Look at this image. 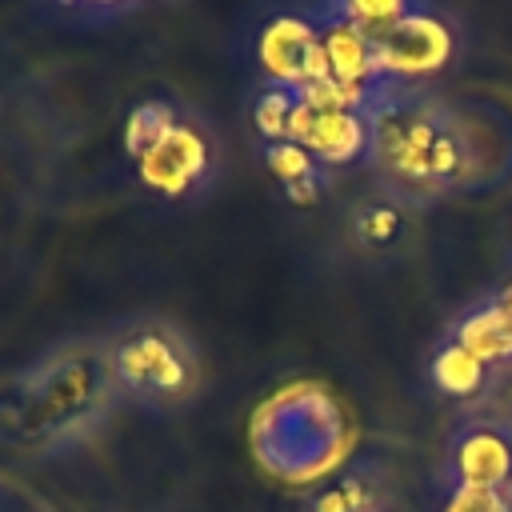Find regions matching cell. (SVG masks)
I'll return each instance as SVG.
<instances>
[{
    "label": "cell",
    "instance_id": "cell-21",
    "mask_svg": "<svg viewBox=\"0 0 512 512\" xmlns=\"http://www.w3.org/2000/svg\"><path fill=\"white\" fill-rule=\"evenodd\" d=\"M496 304H500V312H504V320H508V328H512V280L496 292Z\"/></svg>",
    "mask_w": 512,
    "mask_h": 512
},
{
    "label": "cell",
    "instance_id": "cell-11",
    "mask_svg": "<svg viewBox=\"0 0 512 512\" xmlns=\"http://www.w3.org/2000/svg\"><path fill=\"white\" fill-rule=\"evenodd\" d=\"M456 100L472 140L476 192L508 184L512 180V108L500 104L496 96H456Z\"/></svg>",
    "mask_w": 512,
    "mask_h": 512
},
{
    "label": "cell",
    "instance_id": "cell-2",
    "mask_svg": "<svg viewBox=\"0 0 512 512\" xmlns=\"http://www.w3.org/2000/svg\"><path fill=\"white\" fill-rule=\"evenodd\" d=\"M116 400L104 336L60 340L0 384V440L32 452L76 444L104 424Z\"/></svg>",
    "mask_w": 512,
    "mask_h": 512
},
{
    "label": "cell",
    "instance_id": "cell-19",
    "mask_svg": "<svg viewBox=\"0 0 512 512\" xmlns=\"http://www.w3.org/2000/svg\"><path fill=\"white\" fill-rule=\"evenodd\" d=\"M312 512H372V488L356 476H340L316 492Z\"/></svg>",
    "mask_w": 512,
    "mask_h": 512
},
{
    "label": "cell",
    "instance_id": "cell-8",
    "mask_svg": "<svg viewBox=\"0 0 512 512\" xmlns=\"http://www.w3.org/2000/svg\"><path fill=\"white\" fill-rule=\"evenodd\" d=\"M372 52H376V68L388 84H428L432 76H440L456 60L460 28L436 4L428 12L408 16L404 24L384 32L380 40H372Z\"/></svg>",
    "mask_w": 512,
    "mask_h": 512
},
{
    "label": "cell",
    "instance_id": "cell-4",
    "mask_svg": "<svg viewBox=\"0 0 512 512\" xmlns=\"http://www.w3.org/2000/svg\"><path fill=\"white\" fill-rule=\"evenodd\" d=\"M124 152L140 184L168 204L204 196L216 184L224 160L216 128L200 112L168 96H148L128 112Z\"/></svg>",
    "mask_w": 512,
    "mask_h": 512
},
{
    "label": "cell",
    "instance_id": "cell-20",
    "mask_svg": "<svg viewBox=\"0 0 512 512\" xmlns=\"http://www.w3.org/2000/svg\"><path fill=\"white\" fill-rule=\"evenodd\" d=\"M440 512H512L508 496L500 488H464L452 484V492L444 496Z\"/></svg>",
    "mask_w": 512,
    "mask_h": 512
},
{
    "label": "cell",
    "instance_id": "cell-12",
    "mask_svg": "<svg viewBox=\"0 0 512 512\" xmlns=\"http://www.w3.org/2000/svg\"><path fill=\"white\" fill-rule=\"evenodd\" d=\"M412 212L408 204H400L396 196L372 188L368 196H360L348 216H344V232L356 256L364 260H396L412 236Z\"/></svg>",
    "mask_w": 512,
    "mask_h": 512
},
{
    "label": "cell",
    "instance_id": "cell-22",
    "mask_svg": "<svg viewBox=\"0 0 512 512\" xmlns=\"http://www.w3.org/2000/svg\"><path fill=\"white\" fill-rule=\"evenodd\" d=\"M500 492H504V496H508V504H512V480H508V484H504Z\"/></svg>",
    "mask_w": 512,
    "mask_h": 512
},
{
    "label": "cell",
    "instance_id": "cell-18",
    "mask_svg": "<svg viewBox=\"0 0 512 512\" xmlns=\"http://www.w3.org/2000/svg\"><path fill=\"white\" fill-rule=\"evenodd\" d=\"M52 16L76 20V24H108L128 12H136L144 0H44Z\"/></svg>",
    "mask_w": 512,
    "mask_h": 512
},
{
    "label": "cell",
    "instance_id": "cell-3",
    "mask_svg": "<svg viewBox=\"0 0 512 512\" xmlns=\"http://www.w3.org/2000/svg\"><path fill=\"white\" fill-rule=\"evenodd\" d=\"M248 448L260 472L276 484L324 488L348 464L356 428L332 388L296 380L256 404L248 420Z\"/></svg>",
    "mask_w": 512,
    "mask_h": 512
},
{
    "label": "cell",
    "instance_id": "cell-7",
    "mask_svg": "<svg viewBox=\"0 0 512 512\" xmlns=\"http://www.w3.org/2000/svg\"><path fill=\"white\" fill-rule=\"evenodd\" d=\"M288 140L304 144L332 172L364 164L368 160V116H364V104L340 96L332 84L308 88V92L296 96Z\"/></svg>",
    "mask_w": 512,
    "mask_h": 512
},
{
    "label": "cell",
    "instance_id": "cell-16",
    "mask_svg": "<svg viewBox=\"0 0 512 512\" xmlns=\"http://www.w3.org/2000/svg\"><path fill=\"white\" fill-rule=\"evenodd\" d=\"M340 4H344V12L352 16V24L368 40H380L384 32H392L396 24H404L408 16L436 8V0H340Z\"/></svg>",
    "mask_w": 512,
    "mask_h": 512
},
{
    "label": "cell",
    "instance_id": "cell-15",
    "mask_svg": "<svg viewBox=\"0 0 512 512\" xmlns=\"http://www.w3.org/2000/svg\"><path fill=\"white\" fill-rule=\"evenodd\" d=\"M488 376H492V368H488L480 356H472L468 348H460L456 340L444 336V340L432 348L428 380H432L436 392H444V396H452V400H472V396L484 392Z\"/></svg>",
    "mask_w": 512,
    "mask_h": 512
},
{
    "label": "cell",
    "instance_id": "cell-6",
    "mask_svg": "<svg viewBox=\"0 0 512 512\" xmlns=\"http://www.w3.org/2000/svg\"><path fill=\"white\" fill-rule=\"evenodd\" d=\"M256 64L264 84H284L296 92L320 88L324 80V40L312 4H280L256 28Z\"/></svg>",
    "mask_w": 512,
    "mask_h": 512
},
{
    "label": "cell",
    "instance_id": "cell-14",
    "mask_svg": "<svg viewBox=\"0 0 512 512\" xmlns=\"http://www.w3.org/2000/svg\"><path fill=\"white\" fill-rule=\"evenodd\" d=\"M448 340H456L460 348H468L472 356H480L488 368H504L512 364V328L496 304V296H484L476 300L472 308H464L452 328L444 332Z\"/></svg>",
    "mask_w": 512,
    "mask_h": 512
},
{
    "label": "cell",
    "instance_id": "cell-13",
    "mask_svg": "<svg viewBox=\"0 0 512 512\" xmlns=\"http://www.w3.org/2000/svg\"><path fill=\"white\" fill-rule=\"evenodd\" d=\"M260 160H264L268 176L276 180V188L284 192V200L296 208L320 204L336 184V172L296 140H264Z\"/></svg>",
    "mask_w": 512,
    "mask_h": 512
},
{
    "label": "cell",
    "instance_id": "cell-1",
    "mask_svg": "<svg viewBox=\"0 0 512 512\" xmlns=\"http://www.w3.org/2000/svg\"><path fill=\"white\" fill-rule=\"evenodd\" d=\"M368 172L408 208L476 192V160L456 96L432 84H380L368 104Z\"/></svg>",
    "mask_w": 512,
    "mask_h": 512
},
{
    "label": "cell",
    "instance_id": "cell-10",
    "mask_svg": "<svg viewBox=\"0 0 512 512\" xmlns=\"http://www.w3.org/2000/svg\"><path fill=\"white\" fill-rule=\"evenodd\" d=\"M452 484L464 488H504L512 480V428L496 420H468L448 440Z\"/></svg>",
    "mask_w": 512,
    "mask_h": 512
},
{
    "label": "cell",
    "instance_id": "cell-9",
    "mask_svg": "<svg viewBox=\"0 0 512 512\" xmlns=\"http://www.w3.org/2000/svg\"><path fill=\"white\" fill-rule=\"evenodd\" d=\"M316 24H320V40H324V80L356 100V104H368V96L388 84L376 68V52H372V40L352 24V16L344 12L340 0H316Z\"/></svg>",
    "mask_w": 512,
    "mask_h": 512
},
{
    "label": "cell",
    "instance_id": "cell-5",
    "mask_svg": "<svg viewBox=\"0 0 512 512\" xmlns=\"http://www.w3.org/2000/svg\"><path fill=\"white\" fill-rule=\"evenodd\" d=\"M108 364L120 396L152 408H180L200 392V352L168 316H132L108 336Z\"/></svg>",
    "mask_w": 512,
    "mask_h": 512
},
{
    "label": "cell",
    "instance_id": "cell-17",
    "mask_svg": "<svg viewBox=\"0 0 512 512\" xmlns=\"http://www.w3.org/2000/svg\"><path fill=\"white\" fill-rule=\"evenodd\" d=\"M296 88H284V84H260L256 96H252V128L264 140H288V124H292V112H296Z\"/></svg>",
    "mask_w": 512,
    "mask_h": 512
}]
</instances>
